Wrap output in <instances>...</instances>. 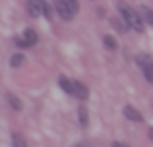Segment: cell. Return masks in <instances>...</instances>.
<instances>
[{
	"label": "cell",
	"instance_id": "1",
	"mask_svg": "<svg viewBox=\"0 0 153 147\" xmlns=\"http://www.w3.org/2000/svg\"><path fill=\"white\" fill-rule=\"evenodd\" d=\"M52 6H54L56 14H58L64 21L74 19V16L78 14V10H79L78 0H54V2H52Z\"/></svg>",
	"mask_w": 153,
	"mask_h": 147
},
{
	"label": "cell",
	"instance_id": "2",
	"mask_svg": "<svg viewBox=\"0 0 153 147\" xmlns=\"http://www.w3.org/2000/svg\"><path fill=\"white\" fill-rule=\"evenodd\" d=\"M118 10H120V14H122V18L128 21V25H130L134 31L142 33V31H143V19L138 16V12L132 10V8L128 6L126 2H122V0L118 2Z\"/></svg>",
	"mask_w": 153,
	"mask_h": 147
},
{
	"label": "cell",
	"instance_id": "3",
	"mask_svg": "<svg viewBox=\"0 0 153 147\" xmlns=\"http://www.w3.org/2000/svg\"><path fill=\"white\" fill-rule=\"evenodd\" d=\"M136 62H138V66L142 68L146 79L149 83H153V60L147 56V54H143V56H138V58H136Z\"/></svg>",
	"mask_w": 153,
	"mask_h": 147
},
{
	"label": "cell",
	"instance_id": "4",
	"mask_svg": "<svg viewBox=\"0 0 153 147\" xmlns=\"http://www.w3.org/2000/svg\"><path fill=\"white\" fill-rule=\"evenodd\" d=\"M74 95L79 101H87V99H89V89H87L82 81H74Z\"/></svg>",
	"mask_w": 153,
	"mask_h": 147
},
{
	"label": "cell",
	"instance_id": "5",
	"mask_svg": "<svg viewBox=\"0 0 153 147\" xmlns=\"http://www.w3.org/2000/svg\"><path fill=\"white\" fill-rule=\"evenodd\" d=\"M124 116H126L128 120H132V122H143V116L140 114V110H136L134 106H130V105L124 106Z\"/></svg>",
	"mask_w": 153,
	"mask_h": 147
},
{
	"label": "cell",
	"instance_id": "6",
	"mask_svg": "<svg viewBox=\"0 0 153 147\" xmlns=\"http://www.w3.org/2000/svg\"><path fill=\"white\" fill-rule=\"evenodd\" d=\"M111 25L114 27L118 33H126V31L130 29V25H128V21L124 18H111Z\"/></svg>",
	"mask_w": 153,
	"mask_h": 147
},
{
	"label": "cell",
	"instance_id": "7",
	"mask_svg": "<svg viewBox=\"0 0 153 147\" xmlns=\"http://www.w3.org/2000/svg\"><path fill=\"white\" fill-rule=\"evenodd\" d=\"M27 10H29V16H33V18L41 16L43 14V4H41V0H29V2H27Z\"/></svg>",
	"mask_w": 153,
	"mask_h": 147
},
{
	"label": "cell",
	"instance_id": "8",
	"mask_svg": "<svg viewBox=\"0 0 153 147\" xmlns=\"http://www.w3.org/2000/svg\"><path fill=\"white\" fill-rule=\"evenodd\" d=\"M58 83H60V87H62L66 93L74 95V81H70L66 75H60V78H58Z\"/></svg>",
	"mask_w": 153,
	"mask_h": 147
},
{
	"label": "cell",
	"instance_id": "9",
	"mask_svg": "<svg viewBox=\"0 0 153 147\" xmlns=\"http://www.w3.org/2000/svg\"><path fill=\"white\" fill-rule=\"evenodd\" d=\"M23 41L27 43V47H33L35 43H37V33H35L33 29H25L23 31Z\"/></svg>",
	"mask_w": 153,
	"mask_h": 147
},
{
	"label": "cell",
	"instance_id": "10",
	"mask_svg": "<svg viewBox=\"0 0 153 147\" xmlns=\"http://www.w3.org/2000/svg\"><path fill=\"white\" fill-rule=\"evenodd\" d=\"M12 145L14 147H27V140L19 132H14L12 134Z\"/></svg>",
	"mask_w": 153,
	"mask_h": 147
},
{
	"label": "cell",
	"instance_id": "11",
	"mask_svg": "<svg viewBox=\"0 0 153 147\" xmlns=\"http://www.w3.org/2000/svg\"><path fill=\"white\" fill-rule=\"evenodd\" d=\"M6 101L10 103V106H12L14 110H22V109H23L22 101H19V99L16 97V95H12V93H8V95H6Z\"/></svg>",
	"mask_w": 153,
	"mask_h": 147
},
{
	"label": "cell",
	"instance_id": "12",
	"mask_svg": "<svg viewBox=\"0 0 153 147\" xmlns=\"http://www.w3.org/2000/svg\"><path fill=\"white\" fill-rule=\"evenodd\" d=\"M140 12H142V18H143V21H147L149 25H153V10L149 6H142L140 8Z\"/></svg>",
	"mask_w": 153,
	"mask_h": 147
},
{
	"label": "cell",
	"instance_id": "13",
	"mask_svg": "<svg viewBox=\"0 0 153 147\" xmlns=\"http://www.w3.org/2000/svg\"><path fill=\"white\" fill-rule=\"evenodd\" d=\"M23 62H25V56H23L22 52H16L14 56L10 58V66H12V68H19Z\"/></svg>",
	"mask_w": 153,
	"mask_h": 147
},
{
	"label": "cell",
	"instance_id": "14",
	"mask_svg": "<svg viewBox=\"0 0 153 147\" xmlns=\"http://www.w3.org/2000/svg\"><path fill=\"white\" fill-rule=\"evenodd\" d=\"M78 120H79L82 126H87V120H89V118H87V109L85 106H79L78 109Z\"/></svg>",
	"mask_w": 153,
	"mask_h": 147
},
{
	"label": "cell",
	"instance_id": "15",
	"mask_svg": "<svg viewBox=\"0 0 153 147\" xmlns=\"http://www.w3.org/2000/svg\"><path fill=\"white\" fill-rule=\"evenodd\" d=\"M41 4H43V16H45V18L51 21V18H52V8H54V6H49V2H47V0H41Z\"/></svg>",
	"mask_w": 153,
	"mask_h": 147
},
{
	"label": "cell",
	"instance_id": "16",
	"mask_svg": "<svg viewBox=\"0 0 153 147\" xmlns=\"http://www.w3.org/2000/svg\"><path fill=\"white\" fill-rule=\"evenodd\" d=\"M103 43H105V47H108V49H112V50L118 47V45H116V41L111 37V35H105V37H103Z\"/></svg>",
	"mask_w": 153,
	"mask_h": 147
},
{
	"label": "cell",
	"instance_id": "17",
	"mask_svg": "<svg viewBox=\"0 0 153 147\" xmlns=\"http://www.w3.org/2000/svg\"><path fill=\"white\" fill-rule=\"evenodd\" d=\"M112 147H128V145H122V143H118V141H114V143H112Z\"/></svg>",
	"mask_w": 153,
	"mask_h": 147
},
{
	"label": "cell",
	"instance_id": "18",
	"mask_svg": "<svg viewBox=\"0 0 153 147\" xmlns=\"http://www.w3.org/2000/svg\"><path fill=\"white\" fill-rule=\"evenodd\" d=\"M149 140L153 141V128H149Z\"/></svg>",
	"mask_w": 153,
	"mask_h": 147
},
{
	"label": "cell",
	"instance_id": "19",
	"mask_svg": "<svg viewBox=\"0 0 153 147\" xmlns=\"http://www.w3.org/2000/svg\"><path fill=\"white\" fill-rule=\"evenodd\" d=\"M78 147H87V145H85V143H79V145H78Z\"/></svg>",
	"mask_w": 153,
	"mask_h": 147
}]
</instances>
